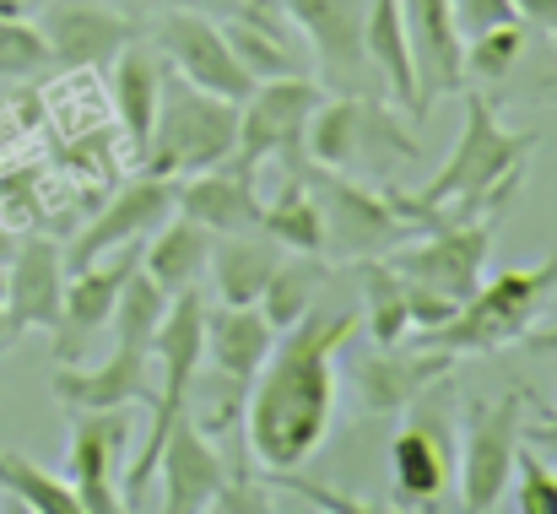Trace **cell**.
Wrapping results in <instances>:
<instances>
[{"instance_id": "obj_34", "label": "cell", "mask_w": 557, "mask_h": 514, "mask_svg": "<svg viewBox=\"0 0 557 514\" xmlns=\"http://www.w3.org/2000/svg\"><path fill=\"white\" fill-rule=\"evenodd\" d=\"M515 472H520V488H515V510L520 514H557V466L542 461L531 444L515 450Z\"/></svg>"}, {"instance_id": "obj_11", "label": "cell", "mask_w": 557, "mask_h": 514, "mask_svg": "<svg viewBox=\"0 0 557 514\" xmlns=\"http://www.w3.org/2000/svg\"><path fill=\"white\" fill-rule=\"evenodd\" d=\"M152 49L169 60V71H180L185 82L227 98V103H244L255 93V76L238 65V54L227 49V33L211 11L200 5H169L158 22H152Z\"/></svg>"}, {"instance_id": "obj_10", "label": "cell", "mask_w": 557, "mask_h": 514, "mask_svg": "<svg viewBox=\"0 0 557 514\" xmlns=\"http://www.w3.org/2000/svg\"><path fill=\"white\" fill-rule=\"evenodd\" d=\"M525 390H509L504 401H476L466 412V450H460V504L471 514H487L504 504L509 477H515V450L525 428Z\"/></svg>"}, {"instance_id": "obj_6", "label": "cell", "mask_w": 557, "mask_h": 514, "mask_svg": "<svg viewBox=\"0 0 557 514\" xmlns=\"http://www.w3.org/2000/svg\"><path fill=\"white\" fill-rule=\"evenodd\" d=\"M309 179L314 200H320V217H325V260L336 266H363V260H384L395 244L417 238V222L400 217V206L389 200V189L373 195L369 179H347V173L331 169H293Z\"/></svg>"}, {"instance_id": "obj_35", "label": "cell", "mask_w": 557, "mask_h": 514, "mask_svg": "<svg viewBox=\"0 0 557 514\" xmlns=\"http://www.w3.org/2000/svg\"><path fill=\"white\" fill-rule=\"evenodd\" d=\"M449 11H455L460 38H471V33H482V27H498V22H520L515 0H449Z\"/></svg>"}, {"instance_id": "obj_17", "label": "cell", "mask_w": 557, "mask_h": 514, "mask_svg": "<svg viewBox=\"0 0 557 514\" xmlns=\"http://www.w3.org/2000/svg\"><path fill=\"white\" fill-rule=\"evenodd\" d=\"M158 472H163V510L169 514H200L216 510L222 488H227V461L222 450L211 444V428H200L195 412H180L169 439H163V455H158Z\"/></svg>"}, {"instance_id": "obj_39", "label": "cell", "mask_w": 557, "mask_h": 514, "mask_svg": "<svg viewBox=\"0 0 557 514\" xmlns=\"http://www.w3.org/2000/svg\"><path fill=\"white\" fill-rule=\"evenodd\" d=\"M233 11H244V16H265V22H282V0H238Z\"/></svg>"}, {"instance_id": "obj_7", "label": "cell", "mask_w": 557, "mask_h": 514, "mask_svg": "<svg viewBox=\"0 0 557 514\" xmlns=\"http://www.w3.org/2000/svg\"><path fill=\"white\" fill-rule=\"evenodd\" d=\"M444 390H449V379L428 384L406 406V423L389 444V482L406 510H433L455 493L460 461H455V417H449Z\"/></svg>"}, {"instance_id": "obj_12", "label": "cell", "mask_w": 557, "mask_h": 514, "mask_svg": "<svg viewBox=\"0 0 557 514\" xmlns=\"http://www.w3.org/2000/svg\"><path fill=\"white\" fill-rule=\"evenodd\" d=\"M131 412H71V444H65V466H71V488L82 514H120V472L131 461Z\"/></svg>"}, {"instance_id": "obj_24", "label": "cell", "mask_w": 557, "mask_h": 514, "mask_svg": "<svg viewBox=\"0 0 557 514\" xmlns=\"http://www.w3.org/2000/svg\"><path fill=\"white\" fill-rule=\"evenodd\" d=\"M282 255L287 249L271 233H260V228H249V233H216L211 238V260H206V271L216 282V298L222 304H260L271 271L282 266Z\"/></svg>"}, {"instance_id": "obj_40", "label": "cell", "mask_w": 557, "mask_h": 514, "mask_svg": "<svg viewBox=\"0 0 557 514\" xmlns=\"http://www.w3.org/2000/svg\"><path fill=\"white\" fill-rule=\"evenodd\" d=\"M525 346H531V352H542V357H557V326H547V331H536V326H531V331H525Z\"/></svg>"}, {"instance_id": "obj_27", "label": "cell", "mask_w": 557, "mask_h": 514, "mask_svg": "<svg viewBox=\"0 0 557 514\" xmlns=\"http://www.w3.org/2000/svg\"><path fill=\"white\" fill-rule=\"evenodd\" d=\"M260 233H271L287 255H320L325 260V217L304 173H282V195L265 200Z\"/></svg>"}, {"instance_id": "obj_3", "label": "cell", "mask_w": 557, "mask_h": 514, "mask_svg": "<svg viewBox=\"0 0 557 514\" xmlns=\"http://www.w3.org/2000/svg\"><path fill=\"white\" fill-rule=\"evenodd\" d=\"M304 158L314 169L347 173V179H384L400 163L422 158V142L400 125V109L379 103L369 93H336L320 98L304 131Z\"/></svg>"}, {"instance_id": "obj_19", "label": "cell", "mask_w": 557, "mask_h": 514, "mask_svg": "<svg viewBox=\"0 0 557 514\" xmlns=\"http://www.w3.org/2000/svg\"><path fill=\"white\" fill-rule=\"evenodd\" d=\"M54 401L65 412H114V406H136L158 395L152 384V352L147 346H120L98 363V368H82V363H60L54 379H49Z\"/></svg>"}, {"instance_id": "obj_36", "label": "cell", "mask_w": 557, "mask_h": 514, "mask_svg": "<svg viewBox=\"0 0 557 514\" xmlns=\"http://www.w3.org/2000/svg\"><path fill=\"white\" fill-rule=\"evenodd\" d=\"M520 444H531L536 455H547V461L557 466V406L547 412V417H536V423L520 428Z\"/></svg>"}, {"instance_id": "obj_22", "label": "cell", "mask_w": 557, "mask_h": 514, "mask_svg": "<svg viewBox=\"0 0 557 514\" xmlns=\"http://www.w3.org/2000/svg\"><path fill=\"white\" fill-rule=\"evenodd\" d=\"M174 211L195 217L211 233H249V228H260L265 200L255 189V173L233 169V163H216V169H200V173H189V179H180Z\"/></svg>"}, {"instance_id": "obj_25", "label": "cell", "mask_w": 557, "mask_h": 514, "mask_svg": "<svg viewBox=\"0 0 557 514\" xmlns=\"http://www.w3.org/2000/svg\"><path fill=\"white\" fill-rule=\"evenodd\" d=\"M211 228H200L195 217L185 211H174L169 222H158V238L152 244H141V271L174 298V293H185V287H200V271H206V260H211Z\"/></svg>"}, {"instance_id": "obj_2", "label": "cell", "mask_w": 557, "mask_h": 514, "mask_svg": "<svg viewBox=\"0 0 557 514\" xmlns=\"http://www.w3.org/2000/svg\"><path fill=\"white\" fill-rule=\"evenodd\" d=\"M531 147H536V131H504L493 114V98L466 93V125L449 158L417 195L389 189V200L400 206V217L417 222V233L433 228L438 217H498L525 179Z\"/></svg>"}, {"instance_id": "obj_18", "label": "cell", "mask_w": 557, "mask_h": 514, "mask_svg": "<svg viewBox=\"0 0 557 514\" xmlns=\"http://www.w3.org/2000/svg\"><path fill=\"white\" fill-rule=\"evenodd\" d=\"M460 357L455 352H438V346H369L363 357H358V368H352V384H358V401H363V412L369 417H395V412H406L428 384H438V379H449V368H455Z\"/></svg>"}, {"instance_id": "obj_30", "label": "cell", "mask_w": 557, "mask_h": 514, "mask_svg": "<svg viewBox=\"0 0 557 514\" xmlns=\"http://www.w3.org/2000/svg\"><path fill=\"white\" fill-rule=\"evenodd\" d=\"M0 488L33 514H82L76 488H71L65 477L44 472L38 461H27V455H16V450H5V444H0Z\"/></svg>"}, {"instance_id": "obj_43", "label": "cell", "mask_w": 557, "mask_h": 514, "mask_svg": "<svg viewBox=\"0 0 557 514\" xmlns=\"http://www.w3.org/2000/svg\"><path fill=\"white\" fill-rule=\"evenodd\" d=\"M0 304H5V271H0Z\"/></svg>"}, {"instance_id": "obj_15", "label": "cell", "mask_w": 557, "mask_h": 514, "mask_svg": "<svg viewBox=\"0 0 557 514\" xmlns=\"http://www.w3.org/2000/svg\"><path fill=\"white\" fill-rule=\"evenodd\" d=\"M38 33H44L49 65L92 71V65H109V60H114L131 38H141L147 27L131 22L125 11L103 5V0H54V5L38 16Z\"/></svg>"}, {"instance_id": "obj_41", "label": "cell", "mask_w": 557, "mask_h": 514, "mask_svg": "<svg viewBox=\"0 0 557 514\" xmlns=\"http://www.w3.org/2000/svg\"><path fill=\"white\" fill-rule=\"evenodd\" d=\"M147 5H158V0H147ZM163 5H200V11H233L238 0H163Z\"/></svg>"}, {"instance_id": "obj_37", "label": "cell", "mask_w": 557, "mask_h": 514, "mask_svg": "<svg viewBox=\"0 0 557 514\" xmlns=\"http://www.w3.org/2000/svg\"><path fill=\"white\" fill-rule=\"evenodd\" d=\"M293 493H304V499H314L320 510H347V514H363L369 504H352L347 493H336V488H320V482H287Z\"/></svg>"}, {"instance_id": "obj_33", "label": "cell", "mask_w": 557, "mask_h": 514, "mask_svg": "<svg viewBox=\"0 0 557 514\" xmlns=\"http://www.w3.org/2000/svg\"><path fill=\"white\" fill-rule=\"evenodd\" d=\"M520 49H525V27H520V22L482 27V33H471V38H466V71H471V76H482V82H504V76L515 71Z\"/></svg>"}, {"instance_id": "obj_21", "label": "cell", "mask_w": 557, "mask_h": 514, "mask_svg": "<svg viewBox=\"0 0 557 514\" xmlns=\"http://www.w3.org/2000/svg\"><path fill=\"white\" fill-rule=\"evenodd\" d=\"M65 304V249L54 238H22L5 266V331H54Z\"/></svg>"}, {"instance_id": "obj_42", "label": "cell", "mask_w": 557, "mask_h": 514, "mask_svg": "<svg viewBox=\"0 0 557 514\" xmlns=\"http://www.w3.org/2000/svg\"><path fill=\"white\" fill-rule=\"evenodd\" d=\"M11 346V331H5V304H0V352Z\"/></svg>"}, {"instance_id": "obj_4", "label": "cell", "mask_w": 557, "mask_h": 514, "mask_svg": "<svg viewBox=\"0 0 557 514\" xmlns=\"http://www.w3.org/2000/svg\"><path fill=\"white\" fill-rule=\"evenodd\" d=\"M557 298V249L536 266H515L498 277H482L476 293L433 331H422L417 346H438L455 357L471 352H498L509 342H525V331L542 320V309Z\"/></svg>"}, {"instance_id": "obj_9", "label": "cell", "mask_w": 557, "mask_h": 514, "mask_svg": "<svg viewBox=\"0 0 557 514\" xmlns=\"http://www.w3.org/2000/svg\"><path fill=\"white\" fill-rule=\"evenodd\" d=\"M493 228H498V217H438L433 228L417 233V244H395L384 260L400 277H411V282L466 304L476 293L482 271H487Z\"/></svg>"}, {"instance_id": "obj_23", "label": "cell", "mask_w": 557, "mask_h": 514, "mask_svg": "<svg viewBox=\"0 0 557 514\" xmlns=\"http://www.w3.org/2000/svg\"><path fill=\"white\" fill-rule=\"evenodd\" d=\"M163 71L169 60L147 44V38H131L114 60H109V93H114V114L131 136V147L141 152L147 136H152V120H158V98H163Z\"/></svg>"}, {"instance_id": "obj_20", "label": "cell", "mask_w": 557, "mask_h": 514, "mask_svg": "<svg viewBox=\"0 0 557 514\" xmlns=\"http://www.w3.org/2000/svg\"><path fill=\"white\" fill-rule=\"evenodd\" d=\"M276 346V326L260 315V304H222L206 309V357L222 379V417L249 395V379L260 374V363Z\"/></svg>"}, {"instance_id": "obj_5", "label": "cell", "mask_w": 557, "mask_h": 514, "mask_svg": "<svg viewBox=\"0 0 557 514\" xmlns=\"http://www.w3.org/2000/svg\"><path fill=\"white\" fill-rule=\"evenodd\" d=\"M233 142H238V103L195 87L180 71H163V98H158L152 136L141 147V169L163 179H189L227 163Z\"/></svg>"}, {"instance_id": "obj_8", "label": "cell", "mask_w": 557, "mask_h": 514, "mask_svg": "<svg viewBox=\"0 0 557 514\" xmlns=\"http://www.w3.org/2000/svg\"><path fill=\"white\" fill-rule=\"evenodd\" d=\"M320 103V87L309 76H271L255 82V93L238 103V142H233V169L260 173L265 158H282V173L304 169V131Z\"/></svg>"}, {"instance_id": "obj_26", "label": "cell", "mask_w": 557, "mask_h": 514, "mask_svg": "<svg viewBox=\"0 0 557 514\" xmlns=\"http://www.w3.org/2000/svg\"><path fill=\"white\" fill-rule=\"evenodd\" d=\"M363 49L379 82L395 93V109L411 120V98H417V71H411V44H406V16L400 0H369L363 16Z\"/></svg>"}, {"instance_id": "obj_14", "label": "cell", "mask_w": 557, "mask_h": 514, "mask_svg": "<svg viewBox=\"0 0 557 514\" xmlns=\"http://www.w3.org/2000/svg\"><path fill=\"white\" fill-rule=\"evenodd\" d=\"M141 266V238L136 244H120L98 260H87L82 271H71L65 282V304H60V326L49 331L54 336V363H82L87 342L109 326L114 315V298L125 287V277Z\"/></svg>"}, {"instance_id": "obj_31", "label": "cell", "mask_w": 557, "mask_h": 514, "mask_svg": "<svg viewBox=\"0 0 557 514\" xmlns=\"http://www.w3.org/2000/svg\"><path fill=\"white\" fill-rule=\"evenodd\" d=\"M314 298H320V255H298V260L282 255V266L271 271V282L260 293V315L276 331H287V326H298L314 309Z\"/></svg>"}, {"instance_id": "obj_32", "label": "cell", "mask_w": 557, "mask_h": 514, "mask_svg": "<svg viewBox=\"0 0 557 514\" xmlns=\"http://www.w3.org/2000/svg\"><path fill=\"white\" fill-rule=\"evenodd\" d=\"M163 315H169V293L136 266L131 277H125V287H120V298H114V315H109V326H114V342L120 346H147L152 352V336H158V326H163Z\"/></svg>"}, {"instance_id": "obj_13", "label": "cell", "mask_w": 557, "mask_h": 514, "mask_svg": "<svg viewBox=\"0 0 557 514\" xmlns=\"http://www.w3.org/2000/svg\"><path fill=\"white\" fill-rule=\"evenodd\" d=\"M282 16L298 22V33L309 38V49L336 93H369L379 82L369 49H363L369 0H282Z\"/></svg>"}, {"instance_id": "obj_28", "label": "cell", "mask_w": 557, "mask_h": 514, "mask_svg": "<svg viewBox=\"0 0 557 514\" xmlns=\"http://www.w3.org/2000/svg\"><path fill=\"white\" fill-rule=\"evenodd\" d=\"M227 33V49L238 54V65L255 76V82H271V76H304L293 44H287V27L282 22H265V16H244L233 11V22H222Z\"/></svg>"}, {"instance_id": "obj_16", "label": "cell", "mask_w": 557, "mask_h": 514, "mask_svg": "<svg viewBox=\"0 0 557 514\" xmlns=\"http://www.w3.org/2000/svg\"><path fill=\"white\" fill-rule=\"evenodd\" d=\"M174 189H180V179H163V173H141V179L120 184L114 200L71 238L65 271H82L87 260H98V255H109V249H120V244H136V238L158 233V222L174 217Z\"/></svg>"}, {"instance_id": "obj_38", "label": "cell", "mask_w": 557, "mask_h": 514, "mask_svg": "<svg viewBox=\"0 0 557 514\" xmlns=\"http://www.w3.org/2000/svg\"><path fill=\"white\" fill-rule=\"evenodd\" d=\"M515 11H520V22H536V27L557 33V0H515Z\"/></svg>"}, {"instance_id": "obj_29", "label": "cell", "mask_w": 557, "mask_h": 514, "mask_svg": "<svg viewBox=\"0 0 557 514\" xmlns=\"http://www.w3.org/2000/svg\"><path fill=\"white\" fill-rule=\"evenodd\" d=\"M363 277V326H369L373 346H395L406 342L411 315H406V277L389 260H363L352 266Z\"/></svg>"}, {"instance_id": "obj_44", "label": "cell", "mask_w": 557, "mask_h": 514, "mask_svg": "<svg viewBox=\"0 0 557 514\" xmlns=\"http://www.w3.org/2000/svg\"><path fill=\"white\" fill-rule=\"evenodd\" d=\"M553 93H557V82H553Z\"/></svg>"}, {"instance_id": "obj_1", "label": "cell", "mask_w": 557, "mask_h": 514, "mask_svg": "<svg viewBox=\"0 0 557 514\" xmlns=\"http://www.w3.org/2000/svg\"><path fill=\"white\" fill-rule=\"evenodd\" d=\"M363 315L358 309H331L314 304L298 326L282 331V342L271 346V357L260 363V374L249 379V455L265 472H298L304 461H314V450L331 439L336 423V368L342 352L358 336Z\"/></svg>"}]
</instances>
